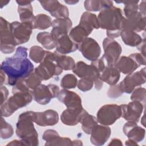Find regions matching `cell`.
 <instances>
[{"mask_svg":"<svg viewBox=\"0 0 146 146\" xmlns=\"http://www.w3.org/2000/svg\"><path fill=\"white\" fill-rule=\"evenodd\" d=\"M14 134V129L11 124L6 121L2 117L1 120V137L7 139L11 137Z\"/></svg>","mask_w":146,"mask_h":146,"instance_id":"38","label":"cell"},{"mask_svg":"<svg viewBox=\"0 0 146 146\" xmlns=\"http://www.w3.org/2000/svg\"><path fill=\"white\" fill-rule=\"evenodd\" d=\"M1 71L6 76V84L13 86L17 81L28 76L34 71V65L27 58V48L19 46L14 55L2 63Z\"/></svg>","mask_w":146,"mask_h":146,"instance_id":"1","label":"cell"},{"mask_svg":"<svg viewBox=\"0 0 146 146\" xmlns=\"http://www.w3.org/2000/svg\"><path fill=\"white\" fill-rule=\"evenodd\" d=\"M6 80V75L5 74V73L1 71V83H0V84H1V86H2V84L5 83Z\"/></svg>","mask_w":146,"mask_h":146,"instance_id":"51","label":"cell"},{"mask_svg":"<svg viewBox=\"0 0 146 146\" xmlns=\"http://www.w3.org/2000/svg\"><path fill=\"white\" fill-rule=\"evenodd\" d=\"M78 80L76 76L72 74L65 75L60 81V86L64 89H71L76 87Z\"/></svg>","mask_w":146,"mask_h":146,"instance_id":"37","label":"cell"},{"mask_svg":"<svg viewBox=\"0 0 146 146\" xmlns=\"http://www.w3.org/2000/svg\"><path fill=\"white\" fill-rule=\"evenodd\" d=\"M125 144V145H138L137 142H136L135 141L131 139H129L128 140H126Z\"/></svg>","mask_w":146,"mask_h":146,"instance_id":"52","label":"cell"},{"mask_svg":"<svg viewBox=\"0 0 146 146\" xmlns=\"http://www.w3.org/2000/svg\"><path fill=\"white\" fill-rule=\"evenodd\" d=\"M124 17L121 9L112 5L100 10L98 19L100 28L106 29L108 38L113 39L120 36Z\"/></svg>","mask_w":146,"mask_h":146,"instance_id":"2","label":"cell"},{"mask_svg":"<svg viewBox=\"0 0 146 146\" xmlns=\"http://www.w3.org/2000/svg\"><path fill=\"white\" fill-rule=\"evenodd\" d=\"M139 11L145 17V1L141 2L139 6Z\"/></svg>","mask_w":146,"mask_h":146,"instance_id":"48","label":"cell"},{"mask_svg":"<svg viewBox=\"0 0 146 146\" xmlns=\"http://www.w3.org/2000/svg\"><path fill=\"white\" fill-rule=\"evenodd\" d=\"M57 98L60 102L63 103L67 107V108H83L80 97L78 94L73 91L63 89L59 91Z\"/></svg>","mask_w":146,"mask_h":146,"instance_id":"17","label":"cell"},{"mask_svg":"<svg viewBox=\"0 0 146 146\" xmlns=\"http://www.w3.org/2000/svg\"><path fill=\"white\" fill-rule=\"evenodd\" d=\"M52 19L50 17L44 14L35 16L33 21V28L39 30H45L52 26Z\"/></svg>","mask_w":146,"mask_h":146,"instance_id":"33","label":"cell"},{"mask_svg":"<svg viewBox=\"0 0 146 146\" xmlns=\"http://www.w3.org/2000/svg\"><path fill=\"white\" fill-rule=\"evenodd\" d=\"M99 78L103 82L113 86L119 80L120 72L114 66H106L99 74Z\"/></svg>","mask_w":146,"mask_h":146,"instance_id":"26","label":"cell"},{"mask_svg":"<svg viewBox=\"0 0 146 146\" xmlns=\"http://www.w3.org/2000/svg\"><path fill=\"white\" fill-rule=\"evenodd\" d=\"M16 2L18 4V12L21 22L29 23L33 27V21L35 16L33 14L31 1L17 0Z\"/></svg>","mask_w":146,"mask_h":146,"instance_id":"21","label":"cell"},{"mask_svg":"<svg viewBox=\"0 0 146 146\" xmlns=\"http://www.w3.org/2000/svg\"><path fill=\"white\" fill-rule=\"evenodd\" d=\"M45 145H72V141L70 138L62 137L60 136L56 137L50 142L45 143Z\"/></svg>","mask_w":146,"mask_h":146,"instance_id":"41","label":"cell"},{"mask_svg":"<svg viewBox=\"0 0 146 146\" xmlns=\"http://www.w3.org/2000/svg\"><path fill=\"white\" fill-rule=\"evenodd\" d=\"M7 145H25L22 140H14L11 141L10 143H9L7 144Z\"/></svg>","mask_w":146,"mask_h":146,"instance_id":"49","label":"cell"},{"mask_svg":"<svg viewBox=\"0 0 146 146\" xmlns=\"http://www.w3.org/2000/svg\"><path fill=\"white\" fill-rule=\"evenodd\" d=\"M121 117L120 106L115 104H106L101 107L96 115L98 122L102 125H110Z\"/></svg>","mask_w":146,"mask_h":146,"instance_id":"6","label":"cell"},{"mask_svg":"<svg viewBox=\"0 0 146 146\" xmlns=\"http://www.w3.org/2000/svg\"><path fill=\"white\" fill-rule=\"evenodd\" d=\"M146 97V90L143 87H139L132 91L131 96L132 101H137L141 103L145 106Z\"/></svg>","mask_w":146,"mask_h":146,"instance_id":"39","label":"cell"},{"mask_svg":"<svg viewBox=\"0 0 146 146\" xmlns=\"http://www.w3.org/2000/svg\"><path fill=\"white\" fill-rule=\"evenodd\" d=\"M83 143L81 140H75L72 141V145H82Z\"/></svg>","mask_w":146,"mask_h":146,"instance_id":"53","label":"cell"},{"mask_svg":"<svg viewBox=\"0 0 146 146\" xmlns=\"http://www.w3.org/2000/svg\"><path fill=\"white\" fill-rule=\"evenodd\" d=\"M94 85V81L88 78H80L78 81V88L83 92H86L92 89Z\"/></svg>","mask_w":146,"mask_h":146,"instance_id":"42","label":"cell"},{"mask_svg":"<svg viewBox=\"0 0 146 146\" xmlns=\"http://www.w3.org/2000/svg\"><path fill=\"white\" fill-rule=\"evenodd\" d=\"M123 94V92L121 90L119 84L111 86L107 92V95L110 98H117Z\"/></svg>","mask_w":146,"mask_h":146,"instance_id":"43","label":"cell"},{"mask_svg":"<svg viewBox=\"0 0 146 146\" xmlns=\"http://www.w3.org/2000/svg\"><path fill=\"white\" fill-rule=\"evenodd\" d=\"M78 50L85 58L92 62L98 59L101 54V48L98 43L90 37L78 44Z\"/></svg>","mask_w":146,"mask_h":146,"instance_id":"13","label":"cell"},{"mask_svg":"<svg viewBox=\"0 0 146 146\" xmlns=\"http://www.w3.org/2000/svg\"><path fill=\"white\" fill-rule=\"evenodd\" d=\"M72 21L69 18H59L52 22V29L51 34L55 40L60 36L67 34L72 27Z\"/></svg>","mask_w":146,"mask_h":146,"instance_id":"24","label":"cell"},{"mask_svg":"<svg viewBox=\"0 0 146 146\" xmlns=\"http://www.w3.org/2000/svg\"><path fill=\"white\" fill-rule=\"evenodd\" d=\"M113 5L111 1H85L84 3V8L89 11H98Z\"/></svg>","mask_w":146,"mask_h":146,"instance_id":"31","label":"cell"},{"mask_svg":"<svg viewBox=\"0 0 146 146\" xmlns=\"http://www.w3.org/2000/svg\"><path fill=\"white\" fill-rule=\"evenodd\" d=\"M2 105L1 106V113L2 117H9L19 108L24 107L33 100L31 91H21L13 93Z\"/></svg>","mask_w":146,"mask_h":146,"instance_id":"4","label":"cell"},{"mask_svg":"<svg viewBox=\"0 0 146 146\" xmlns=\"http://www.w3.org/2000/svg\"><path fill=\"white\" fill-rule=\"evenodd\" d=\"M1 106L6 101L9 95V91L7 88L5 86H1Z\"/></svg>","mask_w":146,"mask_h":146,"instance_id":"46","label":"cell"},{"mask_svg":"<svg viewBox=\"0 0 146 146\" xmlns=\"http://www.w3.org/2000/svg\"><path fill=\"white\" fill-rule=\"evenodd\" d=\"M59 91V88L56 84H49L46 86L40 84L31 91V94L36 102L41 105H46L52 99L57 98Z\"/></svg>","mask_w":146,"mask_h":146,"instance_id":"7","label":"cell"},{"mask_svg":"<svg viewBox=\"0 0 146 146\" xmlns=\"http://www.w3.org/2000/svg\"><path fill=\"white\" fill-rule=\"evenodd\" d=\"M25 86L29 90L32 91L41 84L42 80L34 72L25 78L21 79Z\"/></svg>","mask_w":146,"mask_h":146,"instance_id":"35","label":"cell"},{"mask_svg":"<svg viewBox=\"0 0 146 146\" xmlns=\"http://www.w3.org/2000/svg\"><path fill=\"white\" fill-rule=\"evenodd\" d=\"M79 24L86 29L91 33L94 29H98L100 28L97 16L93 13L87 11L84 12L82 14Z\"/></svg>","mask_w":146,"mask_h":146,"instance_id":"27","label":"cell"},{"mask_svg":"<svg viewBox=\"0 0 146 146\" xmlns=\"http://www.w3.org/2000/svg\"><path fill=\"white\" fill-rule=\"evenodd\" d=\"M121 3L124 4V13L125 14V17H127L131 13L139 11V6L138 3L139 1H125L121 2Z\"/></svg>","mask_w":146,"mask_h":146,"instance_id":"40","label":"cell"},{"mask_svg":"<svg viewBox=\"0 0 146 146\" xmlns=\"http://www.w3.org/2000/svg\"><path fill=\"white\" fill-rule=\"evenodd\" d=\"M46 51H44L41 47L33 46L30 48L29 57L35 63H40L44 58Z\"/></svg>","mask_w":146,"mask_h":146,"instance_id":"36","label":"cell"},{"mask_svg":"<svg viewBox=\"0 0 146 146\" xmlns=\"http://www.w3.org/2000/svg\"><path fill=\"white\" fill-rule=\"evenodd\" d=\"M33 121L39 126H52L58 123L59 116L58 112L53 110H47L43 112L34 111Z\"/></svg>","mask_w":146,"mask_h":146,"instance_id":"18","label":"cell"},{"mask_svg":"<svg viewBox=\"0 0 146 146\" xmlns=\"http://www.w3.org/2000/svg\"><path fill=\"white\" fill-rule=\"evenodd\" d=\"M0 38L1 52L4 54L13 52L16 45L12 36L10 23L2 17L0 19Z\"/></svg>","mask_w":146,"mask_h":146,"instance_id":"9","label":"cell"},{"mask_svg":"<svg viewBox=\"0 0 146 146\" xmlns=\"http://www.w3.org/2000/svg\"><path fill=\"white\" fill-rule=\"evenodd\" d=\"M120 36L123 42L126 45L131 47H137L141 43L143 39L136 33L126 28L121 29Z\"/></svg>","mask_w":146,"mask_h":146,"instance_id":"28","label":"cell"},{"mask_svg":"<svg viewBox=\"0 0 146 146\" xmlns=\"http://www.w3.org/2000/svg\"><path fill=\"white\" fill-rule=\"evenodd\" d=\"M145 80V67H144L140 71L128 74L119 85L123 93L130 94L136 87L144 84Z\"/></svg>","mask_w":146,"mask_h":146,"instance_id":"12","label":"cell"},{"mask_svg":"<svg viewBox=\"0 0 146 146\" xmlns=\"http://www.w3.org/2000/svg\"><path fill=\"white\" fill-rule=\"evenodd\" d=\"M137 63L141 65H145V56L141 53H133L130 55Z\"/></svg>","mask_w":146,"mask_h":146,"instance_id":"45","label":"cell"},{"mask_svg":"<svg viewBox=\"0 0 146 146\" xmlns=\"http://www.w3.org/2000/svg\"><path fill=\"white\" fill-rule=\"evenodd\" d=\"M145 106L137 101H132L128 104H121V117L127 121L137 123Z\"/></svg>","mask_w":146,"mask_h":146,"instance_id":"14","label":"cell"},{"mask_svg":"<svg viewBox=\"0 0 146 146\" xmlns=\"http://www.w3.org/2000/svg\"><path fill=\"white\" fill-rule=\"evenodd\" d=\"M68 4H70V5H74V4H76V3H78L79 2V1H65Z\"/></svg>","mask_w":146,"mask_h":146,"instance_id":"54","label":"cell"},{"mask_svg":"<svg viewBox=\"0 0 146 146\" xmlns=\"http://www.w3.org/2000/svg\"><path fill=\"white\" fill-rule=\"evenodd\" d=\"M58 136L59 135L56 131L54 129H47L44 132L42 135V139L46 141V143H48Z\"/></svg>","mask_w":146,"mask_h":146,"instance_id":"44","label":"cell"},{"mask_svg":"<svg viewBox=\"0 0 146 146\" xmlns=\"http://www.w3.org/2000/svg\"><path fill=\"white\" fill-rule=\"evenodd\" d=\"M10 28L15 45L26 43L30 39L33 32V26L27 23L14 21L10 23Z\"/></svg>","mask_w":146,"mask_h":146,"instance_id":"11","label":"cell"},{"mask_svg":"<svg viewBox=\"0 0 146 146\" xmlns=\"http://www.w3.org/2000/svg\"><path fill=\"white\" fill-rule=\"evenodd\" d=\"M36 39L44 48L52 50L56 47V42L51 33L46 31L41 32L37 34Z\"/></svg>","mask_w":146,"mask_h":146,"instance_id":"32","label":"cell"},{"mask_svg":"<svg viewBox=\"0 0 146 146\" xmlns=\"http://www.w3.org/2000/svg\"><path fill=\"white\" fill-rule=\"evenodd\" d=\"M90 34V31L79 24L70 30L69 36L75 43L79 44L87 38Z\"/></svg>","mask_w":146,"mask_h":146,"instance_id":"30","label":"cell"},{"mask_svg":"<svg viewBox=\"0 0 146 146\" xmlns=\"http://www.w3.org/2000/svg\"><path fill=\"white\" fill-rule=\"evenodd\" d=\"M62 71L55 61L54 52L48 51H46L44 59L34 70V72L42 80H47L61 74Z\"/></svg>","mask_w":146,"mask_h":146,"instance_id":"5","label":"cell"},{"mask_svg":"<svg viewBox=\"0 0 146 146\" xmlns=\"http://www.w3.org/2000/svg\"><path fill=\"white\" fill-rule=\"evenodd\" d=\"M54 59L58 67L62 70L66 71L73 70L75 66V62L74 59L69 56L61 54L57 51L54 52Z\"/></svg>","mask_w":146,"mask_h":146,"instance_id":"29","label":"cell"},{"mask_svg":"<svg viewBox=\"0 0 146 146\" xmlns=\"http://www.w3.org/2000/svg\"><path fill=\"white\" fill-rule=\"evenodd\" d=\"M55 42L56 51L61 54L66 55L78 49V44L75 43L68 34L60 36L56 39Z\"/></svg>","mask_w":146,"mask_h":146,"instance_id":"23","label":"cell"},{"mask_svg":"<svg viewBox=\"0 0 146 146\" xmlns=\"http://www.w3.org/2000/svg\"><path fill=\"white\" fill-rule=\"evenodd\" d=\"M90 141L95 145H104L110 138L111 134V128L107 125H96L91 132Z\"/></svg>","mask_w":146,"mask_h":146,"instance_id":"19","label":"cell"},{"mask_svg":"<svg viewBox=\"0 0 146 146\" xmlns=\"http://www.w3.org/2000/svg\"><path fill=\"white\" fill-rule=\"evenodd\" d=\"M98 123L96 117L87 112L80 121L82 129L86 133L90 134L94 127L98 124Z\"/></svg>","mask_w":146,"mask_h":146,"instance_id":"34","label":"cell"},{"mask_svg":"<svg viewBox=\"0 0 146 146\" xmlns=\"http://www.w3.org/2000/svg\"><path fill=\"white\" fill-rule=\"evenodd\" d=\"M39 2L45 10L56 19L67 18L69 17V11L67 6L58 1H39Z\"/></svg>","mask_w":146,"mask_h":146,"instance_id":"16","label":"cell"},{"mask_svg":"<svg viewBox=\"0 0 146 146\" xmlns=\"http://www.w3.org/2000/svg\"><path fill=\"white\" fill-rule=\"evenodd\" d=\"M72 72L80 78H88L92 80L97 90L102 89L103 82L100 79L99 73L91 64L88 65L83 61H79L75 64Z\"/></svg>","mask_w":146,"mask_h":146,"instance_id":"8","label":"cell"},{"mask_svg":"<svg viewBox=\"0 0 146 146\" xmlns=\"http://www.w3.org/2000/svg\"><path fill=\"white\" fill-rule=\"evenodd\" d=\"M123 131L128 139H132L137 143L142 141L145 137V129L138 126L137 123L134 121H128L123 125Z\"/></svg>","mask_w":146,"mask_h":146,"instance_id":"22","label":"cell"},{"mask_svg":"<svg viewBox=\"0 0 146 146\" xmlns=\"http://www.w3.org/2000/svg\"><path fill=\"white\" fill-rule=\"evenodd\" d=\"M34 111H29L21 113L16 124L15 133L25 145H38V134L34 125Z\"/></svg>","mask_w":146,"mask_h":146,"instance_id":"3","label":"cell"},{"mask_svg":"<svg viewBox=\"0 0 146 146\" xmlns=\"http://www.w3.org/2000/svg\"><path fill=\"white\" fill-rule=\"evenodd\" d=\"M122 143L120 140L118 139H113L108 144V145H122Z\"/></svg>","mask_w":146,"mask_h":146,"instance_id":"50","label":"cell"},{"mask_svg":"<svg viewBox=\"0 0 146 146\" xmlns=\"http://www.w3.org/2000/svg\"><path fill=\"white\" fill-rule=\"evenodd\" d=\"M137 48L139 51H140L141 54L145 56V38H144L143 39V41L141 42V43L137 46Z\"/></svg>","mask_w":146,"mask_h":146,"instance_id":"47","label":"cell"},{"mask_svg":"<svg viewBox=\"0 0 146 146\" xmlns=\"http://www.w3.org/2000/svg\"><path fill=\"white\" fill-rule=\"evenodd\" d=\"M87 113L83 108L80 109L67 108L60 115L61 121L65 125L74 126L80 123L82 118Z\"/></svg>","mask_w":146,"mask_h":146,"instance_id":"20","label":"cell"},{"mask_svg":"<svg viewBox=\"0 0 146 146\" xmlns=\"http://www.w3.org/2000/svg\"><path fill=\"white\" fill-rule=\"evenodd\" d=\"M140 65L137 63L131 56H122L115 63L114 67L120 72L124 74H129L139 68Z\"/></svg>","mask_w":146,"mask_h":146,"instance_id":"25","label":"cell"},{"mask_svg":"<svg viewBox=\"0 0 146 146\" xmlns=\"http://www.w3.org/2000/svg\"><path fill=\"white\" fill-rule=\"evenodd\" d=\"M103 47L104 53L102 58L107 66H114L122 51L120 44L113 39L106 38L103 40Z\"/></svg>","mask_w":146,"mask_h":146,"instance_id":"10","label":"cell"},{"mask_svg":"<svg viewBox=\"0 0 146 146\" xmlns=\"http://www.w3.org/2000/svg\"><path fill=\"white\" fill-rule=\"evenodd\" d=\"M130 29L134 32H140L145 28V17L139 11L133 12L127 17H124L122 27Z\"/></svg>","mask_w":146,"mask_h":146,"instance_id":"15","label":"cell"}]
</instances>
